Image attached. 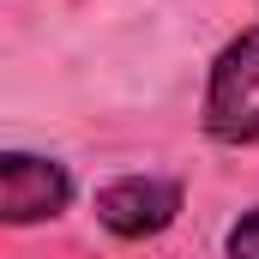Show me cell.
Here are the masks:
<instances>
[{
	"label": "cell",
	"mask_w": 259,
	"mask_h": 259,
	"mask_svg": "<svg viewBox=\"0 0 259 259\" xmlns=\"http://www.w3.org/2000/svg\"><path fill=\"white\" fill-rule=\"evenodd\" d=\"M199 121L217 145L241 151L259 145V30H241L235 42L217 49V61L205 72V103Z\"/></svg>",
	"instance_id": "obj_1"
},
{
	"label": "cell",
	"mask_w": 259,
	"mask_h": 259,
	"mask_svg": "<svg viewBox=\"0 0 259 259\" xmlns=\"http://www.w3.org/2000/svg\"><path fill=\"white\" fill-rule=\"evenodd\" d=\"M72 169L55 157H36V151H0V217L12 229H30V223H55L66 205H72Z\"/></svg>",
	"instance_id": "obj_2"
},
{
	"label": "cell",
	"mask_w": 259,
	"mask_h": 259,
	"mask_svg": "<svg viewBox=\"0 0 259 259\" xmlns=\"http://www.w3.org/2000/svg\"><path fill=\"white\" fill-rule=\"evenodd\" d=\"M175 217H181V181H163V175H115L109 187H97V223L115 241H157Z\"/></svg>",
	"instance_id": "obj_3"
},
{
	"label": "cell",
	"mask_w": 259,
	"mask_h": 259,
	"mask_svg": "<svg viewBox=\"0 0 259 259\" xmlns=\"http://www.w3.org/2000/svg\"><path fill=\"white\" fill-rule=\"evenodd\" d=\"M223 259H259V205H253V211H241V217L229 223V235H223Z\"/></svg>",
	"instance_id": "obj_4"
}]
</instances>
